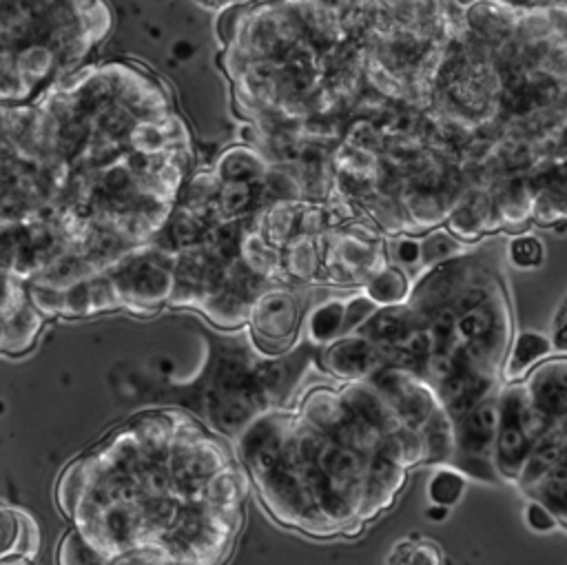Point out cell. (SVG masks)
Segmentation results:
<instances>
[{
  "label": "cell",
  "mask_w": 567,
  "mask_h": 565,
  "mask_svg": "<svg viewBox=\"0 0 567 565\" xmlns=\"http://www.w3.org/2000/svg\"><path fill=\"white\" fill-rule=\"evenodd\" d=\"M244 474L190 414L153 408L66 465L55 501L106 558L151 549L221 565L241 527Z\"/></svg>",
  "instance_id": "6da1fadb"
},
{
  "label": "cell",
  "mask_w": 567,
  "mask_h": 565,
  "mask_svg": "<svg viewBox=\"0 0 567 565\" xmlns=\"http://www.w3.org/2000/svg\"><path fill=\"white\" fill-rule=\"evenodd\" d=\"M498 430L494 439L492 461L501 481L518 483L523 468L536 441L554 425L543 417L527 397L523 381L498 388Z\"/></svg>",
  "instance_id": "7a4b0ae2"
},
{
  "label": "cell",
  "mask_w": 567,
  "mask_h": 565,
  "mask_svg": "<svg viewBox=\"0 0 567 565\" xmlns=\"http://www.w3.org/2000/svg\"><path fill=\"white\" fill-rule=\"evenodd\" d=\"M120 301L137 315H148L168 304L173 292V255L151 242L137 244L102 270Z\"/></svg>",
  "instance_id": "3957f363"
},
{
  "label": "cell",
  "mask_w": 567,
  "mask_h": 565,
  "mask_svg": "<svg viewBox=\"0 0 567 565\" xmlns=\"http://www.w3.org/2000/svg\"><path fill=\"white\" fill-rule=\"evenodd\" d=\"M385 264V239L377 228L352 222L323 233L319 281L341 288H361Z\"/></svg>",
  "instance_id": "277c9868"
},
{
  "label": "cell",
  "mask_w": 567,
  "mask_h": 565,
  "mask_svg": "<svg viewBox=\"0 0 567 565\" xmlns=\"http://www.w3.org/2000/svg\"><path fill=\"white\" fill-rule=\"evenodd\" d=\"M301 323L297 292L286 284H270L252 299L244 328L259 355L281 357L299 343Z\"/></svg>",
  "instance_id": "5b68a950"
},
{
  "label": "cell",
  "mask_w": 567,
  "mask_h": 565,
  "mask_svg": "<svg viewBox=\"0 0 567 565\" xmlns=\"http://www.w3.org/2000/svg\"><path fill=\"white\" fill-rule=\"evenodd\" d=\"M498 390L454 419V452L450 465L483 483H501L492 461L494 439L498 430Z\"/></svg>",
  "instance_id": "8992f818"
},
{
  "label": "cell",
  "mask_w": 567,
  "mask_h": 565,
  "mask_svg": "<svg viewBox=\"0 0 567 565\" xmlns=\"http://www.w3.org/2000/svg\"><path fill=\"white\" fill-rule=\"evenodd\" d=\"M370 381L399 412V417L419 432L443 410L434 388L412 370L383 366L370 377Z\"/></svg>",
  "instance_id": "52a82bcc"
},
{
  "label": "cell",
  "mask_w": 567,
  "mask_h": 565,
  "mask_svg": "<svg viewBox=\"0 0 567 565\" xmlns=\"http://www.w3.org/2000/svg\"><path fill=\"white\" fill-rule=\"evenodd\" d=\"M315 363L330 377L348 383L370 379L385 366V357L372 339L361 332H352L321 346Z\"/></svg>",
  "instance_id": "ba28073f"
},
{
  "label": "cell",
  "mask_w": 567,
  "mask_h": 565,
  "mask_svg": "<svg viewBox=\"0 0 567 565\" xmlns=\"http://www.w3.org/2000/svg\"><path fill=\"white\" fill-rule=\"evenodd\" d=\"M529 403L549 421L560 423L567 417V355L540 361L525 379Z\"/></svg>",
  "instance_id": "9c48e42d"
},
{
  "label": "cell",
  "mask_w": 567,
  "mask_h": 565,
  "mask_svg": "<svg viewBox=\"0 0 567 565\" xmlns=\"http://www.w3.org/2000/svg\"><path fill=\"white\" fill-rule=\"evenodd\" d=\"M445 226L456 239L465 244L478 242L489 233H498L501 226L496 217L494 195L485 188H465L450 208Z\"/></svg>",
  "instance_id": "30bf717a"
},
{
  "label": "cell",
  "mask_w": 567,
  "mask_h": 565,
  "mask_svg": "<svg viewBox=\"0 0 567 565\" xmlns=\"http://www.w3.org/2000/svg\"><path fill=\"white\" fill-rule=\"evenodd\" d=\"M42 534L35 516L0 501V565H29L40 552Z\"/></svg>",
  "instance_id": "8fae6325"
},
{
  "label": "cell",
  "mask_w": 567,
  "mask_h": 565,
  "mask_svg": "<svg viewBox=\"0 0 567 565\" xmlns=\"http://www.w3.org/2000/svg\"><path fill=\"white\" fill-rule=\"evenodd\" d=\"M408 479V470L392 461L388 454L379 452L370 456L365 470V494L361 507V521L368 523L390 510L403 490Z\"/></svg>",
  "instance_id": "7c38bea8"
},
{
  "label": "cell",
  "mask_w": 567,
  "mask_h": 565,
  "mask_svg": "<svg viewBox=\"0 0 567 565\" xmlns=\"http://www.w3.org/2000/svg\"><path fill=\"white\" fill-rule=\"evenodd\" d=\"M551 352L549 337L538 330H523L514 335L501 368V379L505 383L523 381L540 361L549 359Z\"/></svg>",
  "instance_id": "4fadbf2b"
},
{
  "label": "cell",
  "mask_w": 567,
  "mask_h": 565,
  "mask_svg": "<svg viewBox=\"0 0 567 565\" xmlns=\"http://www.w3.org/2000/svg\"><path fill=\"white\" fill-rule=\"evenodd\" d=\"M323 255V235H292L281 248L284 281H319Z\"/></svg>",
  "instance_id": "5bb4252c"
},
{
  "label": "cell",
  "mask_w": 567,
  "mask_h": 565,
  "mask_svg": "<svg viewBox=\"0 0 567 565\" xmlns=\"http://www.w3.org/2000/svg\"><path fill=\"white\" fill-rule=\"evenodd\" d=\"M268 164L250 146H230L224 151L215 164V177L221 184H259Z\"/></svg>",
  "instance_id": "9a60e30c"
},
{
  "label": "cell",
  "mask_w": 567,
  "mask_h": 565,
  "mask_svg": "<svg viewBox=\"0 0 567 565\" xmlns=\"http://www.w3.org/2000/svg\"><path fill=\"white\" fill-rule=\"evenodd\" d=\"M306 341L321 348L339 337H346V299H326L317 304L303 319Z\"/></svg>",
  "instance_id": "2e32d148"
},
{
  "label": "cell",
  "mask_w": 567,
  "mask_h": 565,
  "mask_svg": "<svg viewBox=\"0 0 567 565\" xmlns=\"http://www.w3.org/2000/svg\"><path fill=\"white\" fill-rule=\"evenodd\" d=\"M361 292L370 301H374L379 308L401 306V304H408L410 299L412 281L403 268L394 264H385L361 286Z\"/></svg>",
  "instance_id": "e0dca14e"
},
{
  "label": "cell",
  "mask_w": 567,
  "mask_h": 565,
  "mask_svg": "<svg viewBox=\"0 0 567 565\" xmlns=\"http://www.w3.org/2000/svg\"><path fill=\"white\" fill-rule=\"evenodd\" d=\"M523 490L529 494V499L540 501L560 525H567V468L556 465Z\"/></svg>",
  "instance_id": "ac0fdd59"
},
{
  "label": "cell",
  "mask_w": 567,
  "mask_h": 565,
  "mask_svg": "<svg viewBox=\"0 0 567 565\" xmlns=\"http://www.w3.org/2000/svg\"><path fill=\"white\" fill-rule=\"evenodd\" d=\"M465 487H467V476L461 470H456L454 465L443 463L430 474L425 494H427L430 503L445 505L452 510L463 499Z\"/></svg>",
  "instance_id": "d6986e66"
},
{
  "label": "cell",
  "mask_w": 567,
  "mask_h": 565,
  "mask_svg": "<svg viewBox=\"0 0 567 565\" xmlns=\"http://www.w3.org/2000/svg\"><path fill=\"white\" fill-rule=\"evenodd\" d=\"M385 565H447V561L434 541L408 536L392 545Z\"/></svg>",
  "instance_id": "ffe728a7"
},
{
  "label": "cell",
  "mask_w": 567,
  "mask_h": 565,
  "mask_svg": "<svg viewBox=\"0 0 567 565\" xmlns=\"http://www.w3.org/2000/svg\"><path fill=\"white\" fill-rule=\"evenodd\" d=\"M419 242H421V270L436 266L441 261H447L467 250L465 242L456 239L450 230H443L441 226L425 233L423 239H419Z\"/></svg>",
  "instance_id": "44dd1931"
},
{
  "label": "cell",
  "mask_w": 567,
  "mask_h": 565,
  "mask_svg": "<svg viewBox=\"0 0 567 565\" xmlns=\"http://www.w3.org/2000/svg\"><path fill=\"white\" fill-rule=\"evenodd\" d=\"M55 561L58 565H113V561L86 543L75 527L62 536Z\"/></svg>",
  "instance_id": "7402d4cb"
},
{
  "label": "cell",
  "mask_w": 567,
  "mask_h": 565,
  "mask_svg": "<svg viewBox=\"0 0 567 565\" xmlns=\"http://www.w3.org/2000/svg\"><path fill=\"white\" fill-rule=\"evenodd\" d=\"M507 259L516 268H536L545 259V244L532 233H518L507 244Z\"/></svg>",
  "instance_id": "603a6c76"
},
{
  "label": "cell",
  "mask_w": 567,
  "mask_h": 565,
  "mask_svg": "<svg viewBox=\"0 0 567 565\" xmlns=\"http://www.w3.org/2000/svg\"><path fill=\"white\" fill-rule=\"evenodd\" d=\"M388 264L408 270H421V242L414 235H392L385 242Z\"/></svg>",
  "instance_id": "cb8c5ba5"
},
{
  "label": "cell",
  "mask_w": 567,
  "mask_h": 565,
  "mask_svg": "<svg viewBox=\"0 0 567 565\" xmlns=\"http://www.w3.org/2000/svg\"><path fill=\"white\" fill-rule=\"evenodd\" d=\"M379 310V306L374 301H370L363 292L352 295L346 299V332H359L370 319L372 315Z\"/></svg>",
  "instance_id": "d4e9b609"
},
{
  "label": "cell",
  "mask_w": 567,
  "mask_h": 565,
  "mask_svg": "<svg viewBox=\"0 0 567 565\" xmlns=\"http://www.w3.org/2000/svg\"><path fill=\"white\" fill-rule=\"evenodd\" d=\"M523 518H525V525L534 532H540V534H547V532H554L560 523L558 518L536 499H529L523 507Z\"/></svg>",
  "instance_id": "484cf974"
},
{
  "label": "cell",
  "mask_w": 567,
  "mask_h": 565,
  "mask_svg": "<svg viewBox=\"0 0 567 565\" xmlns=\"http://www.w3.org/2000/svg\"><path fill=\"white\" fill-rule=\"evenodd\" d=\"M551 350L558 355H567V295L560 301V306L554 312V321H551Z\"/></svg>",
  "instance_id": "4316f807"
},
{
  "label": "cell",
  "mask_w": 567,
  "mask_h": 565,
  "mask_svg": "<svg viewBox=\"0 0 567 565\" xmlns=\"http://www.w3.org/2000/svg\"><path fill=\"white\" fill-rule=\"evenodd\" d=\"M113 565H188V563H179L173 561L159 552H151V549H137V552H128L120 558L113 561Z\"/></svg>",
  "instance_id": "83f0119b"
},
{
  "label": "cell",
  "mask_w": 567,
  "mask_h": 565,
  "mask_svg": "<svg viewBox=\"0 0 567 565\" xmlns=\"http://www.w3.org/2000/svg\"><path fill=\"white\" fill-rule=\"evenodd\" d=\"M447 516H450V507H445V505L430 503L427 510H425V518L432 521V523H443Z\"/></svg>",
  "instance_id": "f1b7e54d"
},
{
  "label": "cell",
  "mask_w": 567,
  "mask_h": 565,
  "mask_svg": "<svg viewBox=\"0 0 567 565\" xmlns=\"http://www.w3.org/2000/svg\"><path fill=\"white\" fill-rule=\"evenodd\" d=\"M193 2L206 11H224L226 7L235 4V0H193Z\"/></svg>",
  "instance_id": "f546056e"
},
{
  "label": "cell",
  "mask_w": 567,
  "mask_h": 565,
  "mask_svg": "<svg viewBox=\"0 0 567 565\" xmlns=\"http://www.w3.org/2000/svg\"><path fill=\"white\" fill-rule=\"evenodd\" d=\"M496 2L507 4V7H512V9H527V7H532L536 0H496Z\"/></svg>",
  "instance_id": "4dcf8cb0"
},
{
  "label": "cell",
  "mask_w": 567,
  "mask_h": 565,
  "mask_svg": "<svg viewBox=\"0 0 567 565\" xmlns=\"http://www.w3.org/2000/svg\"><path fill=\"white\" fill-rule=\"evenodd\" d=\"M558 465H563V468H567V439H565V443H563V448H560V456H558Z\"/></svg>",
  "instance_id": "1f68e13d"
}]
</instances>
